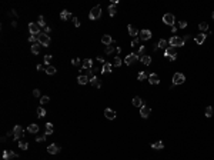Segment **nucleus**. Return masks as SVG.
<instances>
[{
	"instance_id": "79ce46f5",
	"label": "nucleus",
	"mask_w": 214,
	"mask_h": 160,
	"mask_svg": "<svg viewBox=\"0 0 214 160\" xmlns=\"http://www.w3.org/2000/svg\"><path fill=\"white\" fill-rule=\"evenodd\" d=\"M50 62H51V56L50 54H46V56H44V65L50 66Z\"/></svg>"
},
{
	"instance_id": "8fccbe9b",
	"label": "nucleus",
	"mask_w": 214,
	"mask_h": 160,
	"mask_svg": "<svg viewBox=\"0 0 214 160\" xmlns=\"http://www.w3.org/2000/svg\"><path fill=\"white\" fill-rule=\"evenodd\" d=\"M73 23H74V26H76V27H79V26H80V20L77 19V17H73Z\"/></svg>"
},
{
	"instance_id": "473e14b6",
	"label": "nucleus",
	"mask_w": 214,
	"mask_h": 160,
	"mask_svg": "<svg viewBox=\"0 0 214 160\" xmlns=\"http://www.w3.org/2000/svg\"><path fill=\"white\" fill-rule=\"evenodd\" d=\"M46 116V110L43 109V106H40V107H37V117H44Z\"/></svg>"
},
{
	"instance_id": "6ab92c4d",
	"label": "nucleus",
	"mask_w": 214,
	"mask_h": 160,
	"mask_svg": "<svg viewBox=\"0 0 214 160\" xmlns=\"http://www.w3.org/2000/svg\"><path fill=\"white\" fill-rule=\"evenodd\" d=\"M90 81L89 76H86V74H80L79 77H77V83L79 84H87Z\"/></svg>"
},
{
	"instance_id": "72a5a7b5",
	"label": "nucleus",
	"mask_w": 214,
	"mask_h": 160,
	"mask_svg": "<svg viewBox=\"0 0 214 160\" xmlns=\"http://www.w3.org/2000/svg\"><path fill=\"white\" fill-rule=\"evenodd\" d=\"M46 73L47 74H54L56 72H57V69H54V66H46Z\"/></svg>"
},
{
	"instance_id": "5701e85b",
	"label": "nucleus",
	"mask_w": 214,
	"mask_h": 160,
	"mask_svg": "<svg viewBox=\"0 0 214 160\" xmlns=\"http://www.w3.org/2000/svg\"><path fill=\"white\" fill-rule=\"evenodd\" d=\"M107 73H111V63L106 62L103 66V69H101V74H107Z\"/></svg>"
},
{
	"instance_id": "2eb2a0df",
	"label": "nucleus",
	"mask_w": 214,
	"mask_h": 160,
	"mask_svg": "<svg viewBox=\"0 0 214 160\" xmlns=\"http://www.w3.org/2000/svg\"><path fill=\"white\" fill-rule=\"evenodd\" d=\"M127 30H129V34L130 36H133V37H139V34H140V31L136 29L133 24H129V27H127Z\"/></svg>"
},
{
	"instance_id": "7ed1b4c3",
	"label": "nucleus",
	"mask_w": 214,
	"mask_h": 160,
	"mask_svg": "<svg viewBox=\"0 0 214 160\" xmlns=\"http://www.w3.org/2000/svg\"><path fill=\"white\" fill-rule=\"evenodd\" d=\"M39 43L43 46V47H47V46L51 43V39L46 33H40V34H39Z\"/></svg>"
},
{
	"instance_id": "c756f323",
	"label": "nucleus",
	"mask_w": 214,
	"mask_h": 160,
	"mask_svg": "<svg viewBox=\"0 0 214 160\" xmlns=\"http://www.w3.org/2000/svg\"><path fill=\"white\" fill-rule=\"evenodd\" d=\"M17 144H19V147L22 149V150H27V149H29V143L24 141V140H19V141H17Z\"/></svg>"
},
{
	"instance_id": "4468645a",
	"label": "nucleus",
	"mask_w": 214,
	"mask_h": 160,
	"mask_svg": "<svg viewBox=\"0 0 214 160\" xmlns=\"http://www.w3.org/2000/svg\"><path fill=\"white\" fill-rule=\"evenodd\" d=\"M82 67H83V69H86V70L93 69V60L92 59H84L82 62Z\"/></svg>"
},
{
	"instance_id": "412c9836",
	"label": "nucleus",
	"mask_w": 214,
	"mask_h": 160,
	"mask_svg": "<svg viewBox=\"0 0 214 160\" xmlns=\"http://www.w3.org/2000/svg\"><path fill=\"white\" fill-rule=\"evenodd\" d=\"M131 103H133V106H134V107H141V106H143V100H141V97H139V96L133 97Z\"/></svg>"
},
{
	"instance_id": "6e6552de",
	"label": "nucleus",
	"mask_w": 214,
	"mask_h": 160,
	"mask_svg": "<svg viewBox=\"0 0 214 160\" xmlns=\"http://www.w3.org/2000/svg\"><path fill=\"white\" fill-rule=\"evenodd\" d=\"M137 59H139L137 53H130V54H127V57L124 59V63H126L127 66H130V65H133V63H134Z\"/></svg>"
},
{
	"instance_id": "a19ab883",
	"label": "nucleus",
	"mask_w": 214,
	"mask_h": 160,
	"mask_svg": "<svg viewBox=\"0 0 214 160\" xmlns=\"http://www.w3.org/2000/svg\"><path fill=\"white\" fill-rule=\"evenodd\" d=\"M39 26L40 27H46V23H44V17L43 16H39Z\"/></svg>"
},
{
	"instance_id": "e433bc0d",
	"label": "nucleus",
	"mask_w": 214,
	"mask_h": 160,
	"mask_svg": "<svg viewBox=\"0 0 214 160\" xmlns=\"http://www.w3.org/2000/svg\"><path fill=\"white\" fill-rule=\"evenodd\" d=\"M204 115H206V117H211L213 116V107H211V106H207V107H206Z\"/></svg>"
},
{
	"instance_id": "13d9d810",
	"label": "nucleus",
	"mask_w": 214,
	"mask_h": 160,
	"mask_svg": "<svg viewBox=\"0 0 214 160\" xmlns=\"http://www.w3.org/2000/svg\"><path fill=\"white\" fill-rule=\"evenodd\" d=\"M211 17H213V19H214V12H213V15H211Z\"/></svg>"
},
{
	"instance_id": "49530a36",
	"label": "nucleus",
	"mask_w": 214,
	"mask_h": 160,
	"mask_svg": "<svg viewBox=\"0 0 214 160\" xmlns=\"http://www.w3.org/2000/svg\"><path fill=\"white\" fill-rule=\"evenodd\" d=\"M178 27H180V29H186V27H187V22H184V20H181V22L178 23Z\"/></svg>"
},
{
	"instance_id": "f3484780",
	"label": "nucleus",
	"mask_w": 214,
	"mask_h": 160,
	"mask_svg": "<svg viewBox=\"0 0 214 160\" xmlns=\"http://www.w3.org/2000/svg\"><path fill=\"white\" fill-rule=\"evenodd\" d=\"M101 43L103 44H106V46H110L111 43H114V40L111 39L110 34H104L103 37H101Z\"/></svg>"
},
{
	"instance_id": "de8ad7c7",
	"label": "nucleus",
	"mask_w": 214,
	"mask_h": 160,
	"mask_svg": "<svg viewBox=\"0 0 214 160\" xmlns=\"http://www.w3.org/2000/svg\"><path fill=\"white\" fill-rule=\"evenodd\" d=\"M47 136V134H44V136H39V137H36V141H44V140H46V137Z\"/></svg>"
},
{
	"instance_id": "37998d69",
	"label": "nucleus",
	"mask_w": 214,
	"mask_h": 160,
	"mask_svg": "<svg viewBox=\"0 0 214 160\" xmlns=\"http://www.w3.org/2000/svg\"><path fill=\"white\" fill-rule=\"evenodd\" d=\"M146 77H149V76H147V74H146L144 72H140V73H139V76H137V79H139L140 81H141V80H144Z\"/></svg>"
},
{
	"instance_id": "cd10ccee",
	"label": "nucleus",
	"mask_w": 214,
	"mask_h": 160,
	"mask_svg": "<svg viewBox=\"0 0 214 160\" xmlns=\"http://www.w3.org/2000/svg\"><path fill=\"white\" fill-rule=\"evenodd\" d=\"M151 147L153 149H156V150H161V149H164V143H163V141H156V143H153L151 144Z\"/></svg>"
},
{
	"instance_id": "c03bdc74",
	"label": "nucleus",
	"mask_w": 214,
	"mask_h": 160,
	"mask_svg": "<svg viewBox=\"0 0 214 160\" xmlns=\"http://www.w3.org/2000/svg\"><path fill=\"white\" fill-rule=\"evenodd\" d=\"M72 63H73V66H77V67L82 65V62H80V59H79V57H77V59H73V60H72Z\"/></svg>"
},
{
	"instance_id": "c9c22d12",
	"label": "nucleus",
	"mask_w": 214,
	"mask_h": 160,
	"mask_svg": "<svg viewBox=\"0 0 214 160\" xmlns=\"http://www.w3.org/2000/svg\"><path fill=\"white\" fill-rule=\"evenodd\" d=\"M198 29L203 31V33H204L206 30H208V23H206V22H203V23H200L198 24Z\"/></svg>"
},
{
	"instance_id": "a211bd4d",
	"label": "nucleus",
	"mask_w": 214,
	"mask_h": 160,
	"mask_svg": "<svg viewBox=\"0 0 214 160\" xmlns=\"http://www.w3.org/2000/svg\"><path fill=\"white\" fill-rule=\"evenodd\" d=\"M147 79H149V81H150L151 84H159V83H160V79H159V76H157L156 73L149 74V77H147Z\"/></svg>"
},
{
	"instance_id": "864d4df0",
	"label": "nucleus",
	"mask_w": 214,
	"mask_h": 160,
	"mask_svg": "<svg viewBox=\"0 0 214 160\" xmlns=\"http://www.w3.org/2000/svg\"><path fill=\"white\" fill-rule=\"evenodd\" d=\"M97 60H99V62H101V63H106V62H104V57H100V56L97 57Z\"/></svg>"
},
{
	"instance_id": "1a4fd4ad",
	"label": "nucleus",
	"mask_w": 214,
	"mask_h": 160,
	"mask_svg": "<svg viewBox=\"0 0 214 160\" xmlns=\"http://www.w3.org/2000/svg\"><path fill=\"white\" fill-rule=\"evenodd\" d=\"M2 156H3V159H4V160H10V159H17V157H19V154L15 153L13 150H4Z\"/></svg>"
},
{
	"instance_id": "aec40b11",
	"label": "nucleus",
	"mask_w": 214,
	"mask_h": 160,
	"mask_svg": "<svg viewBox=\"0 0 214 160\" xmlns=\"http://www.w3.org/2000/svg\"><path fill=\"white\" fill-rule=\"evenodd\" d=\"M206 37H207V34H204V33H200V34H197V36H196V43L197 44H203L206 42Z\"/></svg>"
},
{
	"instance_id": "5fc2aeb1",
	"label": "nucleus",
	"mask_w": 214,
	"mask_h": 160,
	"mask_svg": "<svg viewBox=\"0 0 214 160\" xmlns=\"http://www.w3.org/2000/svg\"><path fill=\"white\" fill-rule=\"evenodd\" d=\"M10 15H12V16H17V12H16V10H12V12H10Z\"/></svg>"
},
{
	"instance_id": "393cba45",
	"label": "nucleus",
	"mask_w": 214,
	"mask_h": 160,
	"mask_svg": "<svg viewBox=\"0 0 214 160\" xmlns=\"http://www.w3.org/2000/svg\"><path fill=\"white\" fill-rule=\"evenodd\" d=\"M40 47H41L40 43L31 44V53H33V54H39V53H40Z\"/></svg>"
},
{
	"instance_id": "ea45409f",
	"label": "nucleus",
	"mask_w": 214,
	"mask_h": 160,
	"mask_svg": "<svg viewBox=\"0 0 214 160\" xmlns=\"http://www.w3.org/2000/svg\"><path fill=\"white\" fill-rule=\"evenodd\" d=\"M116 50V47H113V46H107V47H106V50H104V52H106V54H111V53H113Z\"/></svg>"
},
{
	"instance_id": "7c9ffc66",
	"label": "nucleus",
	"mask_w": 214,
	"mask_h": 160,
	"mask_svg": "<svg viewBox=\"0 0 214 160\" xmlns=\"http://www.w3.org/2000/svg\"><path fill=\"white\" fill-rule=\"evenodd\" d=\"M167 44H168V43H167V40H164V39H161V40L159 42V43H157V47H159V49H164V50H166V49L168 47Z\"/></svg>"
},
{
	"instance_id": "0eeeda50",
	"label": "nucleus",
	"mask_w": 214,
	"mask_h": 160,
	"mask_svg": "<svg viewBox=\"0 0 214 160\" xmlns=\"http://www.w3.org/2000/svg\"><path fill=\"white\" fill-rule=\"evenodd\" d=\"M163 22L167 24V26H174V22H176V19H174V16L171 15V13H166V15L163 16Z\"/></svg>"
},
{
	"instance_id": "a878e982",
	"label": "nucleus",
	"mask_w": 214,
	"mask_h": 160,
	"mask_svg": "<svg viewBox=\"0 0 214 160\" xmlns=\"http://www.w3.org/2000/svg\"><path fill=\"white\" fill-rule=\"evenodd\" d=\"M39 129H40V127L33 123V124H30V126L27 127V131H30V133H39Z\"/></svg>"
},
{
	"instance_id": "dca6fc26",
	"label": "nucleus",
	"mask_w": 214,
	"mask_h": 160,
	"mask_svg": "<svg viewBox=\"0 0 214 160\" xmlns=\"http://www.w3.org/2000/svg\"><path fill=\"white\" fill-rule=\"evenodd\" d=\"M104 116H106L108 120H114L116 119V112L113 109H106L104 110Z\"/></svg>"
},
{
	"instance_id": "4c0bfd02",
	"label": "nucleus",
	"mask_w": 214,
	"mask_h": 160,
	"mask_svg": "<svg viewBox=\"0 0 214 160\" xmlns=\"http://www.w3.org/2000/svg\"><path fill=\"white\" fill-rule=\"evenodd\" d=\"M49 102H50V97H49V96H41V97H40V103H41V104H47Z\"/></svg>"
},
{
	"instance_id": "c85d7f7f",
	"label": "nucleus",
	"mask_w": 214,
	"mask_h": 160,
	"mask_svg": "<svg viewBox=\"0 0 214 160\" xmlns=\"http://www.w3.org/2000/svg\"><path fill=\"white\" fill-rule=\"evenodd\" d=\"M54 131V126L51 123H46V134L49 136V134H53Z\"/></svg>"
},
{
	"instance_id": "603ef678",
	"label": "nucleus",
	"mask_w": 214,
	"mask_h": 160,
	"mask_svg": "<svg viewBox=\"0 0 214 160\" xmlns=\"http://www.w3.org/2000/svg\"><path fill=\"white\" fill-rule=\"evenodd\" d=\"M188 39H190V36H188V34H184V37H183V40H184V43H186V42H187V40H188Z\"/></svg>"
},
{
	"instance_id": "9d476101",
	"label": "nucleus",
	"mask_w": 214,
	"mask_h": 160,
	"mask_svg": "<svg viewBox=\"0 0 214 160\" xmlns=\"http://www.w3.org/2000/svg\"><path fill=\"white\" fill-rule=\"evenodd\" d=\"M150 113H151V109H150L149 106L143 104L141 107H140V116H141L143 119H147V117L150 116Z\"/></svg>"
},
{
	"instance_id": "20e7f679",
	"label": "nucleus",
	"mask_w": 214,
	"mask_h": 160,
	"mask_svg": "<svg viewBox=\"0 0 214 160\" xmlns=\"http://www.w3.org/2000/svg\"><path fill=\"white\" fill-rule=\"evenodd\" d=\"M13 139H15L16 141H19L20 139H22L23 136H24V130H23V127L22 126H19V124H17V126H15V129H13Z\"/></svg>"
},
{
	"instance_id": "f257e3e1",
	"label": "nucleus",
	"mask_w": 214,
	"mask_h": 160,
	"mask_svg": "<svg viewBox=\"0 0 214 160\" xmlns=\"http://www.w3.org/2000/svg\"><path fill=\"white\" fill-rule=\"evenodd\" d=\"M164 56L170 60V62H174V60L177 59V50L176 47H171V46H168V47L164 50Z\"/></svg>"
},
{
	"instance_id": "f03ea898",
	"label": "nucleus",
	"mask_w": 214,
	"mask_h": 160,
	"mask_svg": "<svg viewBox=\"0 0 214 160\" xmlns=\"http://www.w3.org/2000/svg\"><path fill=\"white\" fill-rule=\"evenodd\" d=\"M168 44H170L171 47H181V46H184V40H183V37L173 36L168 40Z\"/></svg>"
},
{
	"instance_id": "a18cd8bd",
	"label": "nucleus",
	"mask_w": 214,
	"mask_h": 160,
	"mask_svg": "<svg viewBox=\"0 0 214 160\" xmlns=\"http://www.w3.org/2000/svg\"><path fill=\"white\" fill-rule=\"evenodd\" d=\"M139 42H140V37H134V39H133V42H131V47L137 46V44H139Z\"/></svg>"
},
{
	"instance_id": "b1692460",
	"label": "nucleus",
	"mask_w": 214,
	"mask_h": 160,
	"mask_svg": "<svg viewBox=\"0 0 214 160\" xmlns=\"http://www.w3.org/2000/svg\"><path fill=\"white\" fill-rule=\"evenodd\" d=\"M60 19L61 20H67V19H73V16H72L70 12H67V10H63V12L60 13Z\"/></svg>"
},
{
	"instance_id": "f8f14e48",
	"label": "nucleus",
	"mask_w": 214,
	"mask_h": 160,
	"mask_svg": "<svg viewBox=\"0 0 214 160\" xmlns=\"http://www.w3.org/2000/svg\"><path fill=\"white\" fill-rule=\"evenodd\" d=\"M29 30L31 34H40V26L37 23H29Z\"/></svg>"
},
{
	"instance_id": "bb28decb",
	"label": "nucleus",
	"mask_w": 214,
	"mask_h": 160,
	"mask_svg": "<svg viewBox=\"0 0 214 160\" xmlns=\"http://www.w3.org/2000/svg\"><path fill=\"white\" fill-rule=\"evenodd\" d=\"M116 13H117V9H116V4H110L108 6V15H110V17H114Z\"/></svg>"
},
{
	"instance_id": "2f4dec72",
	"label": "nucleus",
	"mask_w": 214,
	"mask_h": 160,
	"mask_svg": "<svg viewBox=\"0 0 214 160\" xmlns=\"http://www.w3.org/2000/svg\"><path fill=\"white\" fill-rule=\"evenodd\" d=\"M140 60H141V63H143V65H146V66H149L150 63H151V57H150V56H143Z\"/></svg>"
},
{
	"instance_id": "423d86ee",
	"label": "nucleus",
	"mask_w": 214,
	"mask_h": 160,
	"mask_svg": "<svg viewBox=\"0 0 214 160\" xmlns=\"http://www.w3.org/2000/svg\"><path fill=\"white\" fill-rule=\"evenodd\" d=\"M186 81V76L183 73H174L173 76V84L176 86V84H183Z\"/></svg>"
},
{
	"instance_id": "3c124183",
	"label": "nucleus",
	"mask_w": 214,
	"mask_h": 160,
	"mask_svg": "<svg viewBox=\"0 0 214 160\" xmlns=\"http://www.w3.org/2000/svg\"><path fill=\"white\" fill-rule=\"evenodd\" d=\"M50 31H51V29H50L49 26H46V27H44V33H46V34H49Z\"/></svg>"
},
{
	"instance_id": "39448f33",
	"label": "nucleus",
	"mask_w": 214,
	"mask_h": 160,
	"mask_svg": "<svg viewBox=\"0 0 214 160\" xmlns=\"http://www.w3.org/2000/svg\"><path fill=\"white\" fill-rule=\"evenodd\" d=\"M100 16H101V7H100V6H94V7L90 10V13H89L90 20H96V19H99Z\"/></svg>"
},
{
	"instance_id": "4be33fe9",
	"label": "nucleus",
	"mask_w": 214,
	"mask_h": 160,
	"mask_svg": "<svg viewBox=\"0 0 214 160\" xmlns=\"http://www.w3.org/2000/svg\"><path fill=\"white\" fill-rule=\"evenodd\" d=\"M90 83H92L94 87H97V89H100V87H101V81H100V79H99L97 76L92 77V79H90Z\"/></svg>"
},
{
	"instance_id": "ddd939ff",
	"label": "nucleus",
	"mask_w": 214,
	"mask_h": 160,
	"mask_svg": "<svg viewBox=\"0 0 214 160\" xmlns=\"http://www.w3.org/2000/svg\"><path fill=\"white\" fill-rule=\"evenodd\" d=\"M47 152L50 153V154H57V153L60 152V146H59V144H54V143H51V144L47 147Z\"/></svg>"
},
{
	"instance_id": "4d7b16f0",
	"label": "nucleus",
	"mask_w": 214,
	"mask_h": 160,
	"mask_svg": "<svg viewBox=\"0 0 214 160\" xmlns=\"http://www.w3.org/2000/svg\"><path fill=\"white\" fill-rule=\"evenodd\" d=\"M37 70H39V72H40V70H43V66H41V65H37Z\"/></svg>"
},
{
	"instance_id": "58836bf2",
	"label": "nucleus",
	"mask_w": 214,
	"mask_h": 160,
	"mask_svg": "<svg viewBox=\"0 0 214 160\" xmlns=\"http://www.w3.org/2000/svg\"><path fill=\"white\" fill-rule=\"evenodd\" d=\"M113 66H114V67H120V66H121V59H120V57H114Z\"/></svg>"
},
{
	"instance_id": "f704fd0d",
	"label": "nucleus",
	"mask_w": 214,
	"mask_h": 160,
	"mask_svg": "<svg viewBox=\"0 0 214 160\" xmlns=\"http://www.w3.org/2000/svg\"><path fill=\"white\" fill-rule=\"evenodd\" d=\"M144 52H146V46H140V47H139V52H137L139 59H141L143 56H146V54H144Z\"/></svg>"
},
{
	"instance_id": "6e6d98bb",
	"label": "nucleus",
	"mask_w": 214,
	"mask_h": 160,
	"mask_svg": "<svg viewBox=\"0 0 214 160\" xmlns=\"http://www.w3.org/2000/svg\"><path fill=\"white\" fill-rule=\"evenodd\" d=\"M171 31H173V33H176V31H177V27L173 26V27H171Z\"/></svg>"
},
{
	"instance_id": "9b49d317",
	"label": "nucleus",
	"mask_w": 214,
	"mask_h": 160,
	"mask_svg": "<svg viewBox=\"0 0 214 160\" xmlns=\"http://www.w3.org/2000/svg\"><path fill=\"white\" fill-rule=\"evenodd\" d=\"M139 37H140V40H150L151 39V31H150L149 29H144V30H141L140 31V34H139Z\"/></svg>"
},
{
	"instance_id": "09e8293b",
	"label": "nucleus",
	"mask_w": 214,
	"mask_h": 160,
	"mask_svg": "<svg viewBox=\"0 0 214 160\" xmlns=\"http://www.w3.org/2000/svg\"><path fill=\"white\" fill-rule=\"evenodd\" d=\"M33 96H34V97H40V90H39V89H34V90H33Z\"/></svg>"
}]
</instances>
